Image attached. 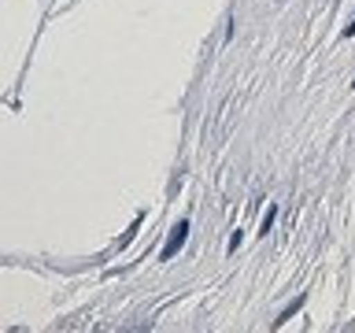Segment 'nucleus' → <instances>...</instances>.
I'll return each instance as SVG.
<instances>
[{"instance_id": "nucleus-1", "label": "nucleus", "mask_w": 355, "mask_h": 333, "mask_svg": "<svg viewBox=\"0 0 355 333\" xmlns=\"http://www.w3.org/2000/svg\"><path fill=\"white\" fill-rule=\"evenodd\" d=\"M185 237H189V222H178V226L171 230V241L163 244V259H174V255H178V248L185 244Z\"/></svg>"}, {"instance_id": "nucleus-2", "label": "nucleus", "mask_w": 355, "mask_h": 333, "mask_svg": "<svg viewBox=\"0 0 355 333\" xmlns=\"http://www.w3.org/2000/svg\"><path fill=\"white\" fill-rule=\"evenodd\" d=\"M274 215H277V207L270 204V207H266V215H263V230H259V233H270V226H274Z\"/></svg>"}, {"instance_id": "nucleus-3", "label": "nucleus", "mask_w": 355, "mask_h": 333, "mask_svg": "<svg viewBox=\"0 0 355 333\" xmlns=\"http://www.w3.org/2000/svg\"><path fill=\"white\" fill-rule=\"evenodd\" d=\"M352 33H355V22H352V26H348V30H344V37H352Z\"/></svg>"}, {"instance_id": "nucleus-4", "label": "nucleus", "mask_w": 355, "mask_h": 333, "mask_svg": "<svg viewBox=\"0 0 355 333\" xmlns=\"http://www.w3.org/2000/svg\"><path fill=\"white\" fill-rule=\"evenodd\" d=\"M352 85H355V82H352Z\"/></svg>"}]
</instances>
